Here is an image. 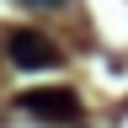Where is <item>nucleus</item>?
I'll list each match as a JSON object with an SVG mask.
<instances>
[{"mask_svg": "<svg viewBox=\"0 0 128 128\" xmlns=\"http://www.w3.org/2000/svg\"><path fill=\"white\" fill-rule=\"evenodd\" d=\"M22 112H32V118H48V123H70L80 118V96L70 86H54V91H27L22 96Z\"/></svg>", "mask_w": 128, "mask_h": 128, "instance_id": "2", "label": "nucleus"}, {"mask_svg": "<svg viewBox=\"0 0 128 128\" xmlns=\"http://www.w3.org/2000/svg\"><path fill=\"white\" fill-rule=\"evenodd\" d=\"M27 6H64V0H27Z\"/></svg>", "mask_w": 128, "mask_h": 128, "instance_id": "3", "label": "nucleus"}, {"mask_svg": "<svg viewBox=\"0 0 128 128\" xmlns=\"http://www.w3.org/2000/svg\"><path fill=\"white\" fill-rule=\"evenodd\" d=\"M6 54H11L16 70H54V64H59V48L48 43L43 32H32V27L11 32V38H6Z\"/></svg>", "mask_w": 128, "mask_h": 128, "instance_id": "1", "label": "nucleus"}]
</instances>
